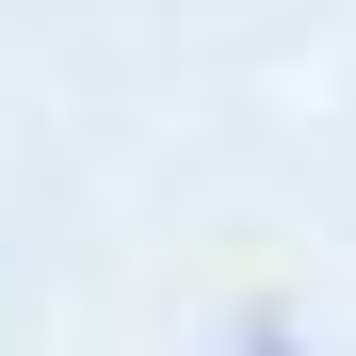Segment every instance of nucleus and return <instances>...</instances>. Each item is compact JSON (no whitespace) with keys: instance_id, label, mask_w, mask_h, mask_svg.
<instances>
[{"instance_id":"f257e3e1","label":"nucleus","mask_w":356,"mask_h":356,"mask_svg":"<svg viewBox=\"0 0 356 356\" xmlns=\"http://www.w3.org/2000/svg\"><path fill=\"white\" fill-rule=\"evenodd\" d=\"M259 356H291V340H259Z\"/></svg>"}]
</instances>
